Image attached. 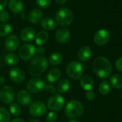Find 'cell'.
I'll use <instances>...</instances> for the list:
<instances>
[{"label":"cell","mask_w":122,"mask_h":122,"mask_svg":"<svg viewBox=\"0 0 122 122\" xmlns=\"http://www.w3.org/2000/svg\"><path fill=\"white\" fill-rule=\"evenodd\" d=\"M45 89L50 94H55V93L57 92V88L52 84L49 83V84H45Z\"/></svg>","instance_id":"obj_35"},{"label":"cell","mask_w":122,"mask_h":122,"mask_svg":"<svg viewBox=\"0 0 122 122\" xmlns=\"http://www.w3.org/2000/svg\"><path fill=\"white\" fill-rule=\"evenodd\" d=\"M83 73V67L78 61H71L66 67V73L73 80H78L81 78Z\"/></svg>","instance_id":"obj_5"},{"label":"cell","mask_w":122,"mask_h":122,"mask_svg":"<svg viewBox=\"0 0 122 122\" xmlns=\"http://www.w3.org/2000/svg\"><path fill=\"white\" fill-rule=\"evenodd\" d=\"M35 36V31L32 27H27L24 28L21 33H20V37L22 41L24 42H30L32 41Z\"/></svg>","instance_id":"obj_18"},{"label":"cell","mask_w":122,"mask_h":122,"mask_svg":"<svg viewBox=\"0 0 122 122\" xmlns=\"http://www.w3.org/2000/svg\"><path fill=\"white\" fill-rule=\"evenodd\" d=\"M57 115L54 111L49 112L46 116V120L47 122H54L57 120Z\"/></svg>","instance_id":"obj_34"},{"label":"cell","mask_w":122,"mask_h":122,"mask_svg":"<svg viewBox=\"0 0 122 122\" xmlns=\"http://www.w3.org/2000/svg\"><path fill=\"white\" fill-rule=\"evenodd\" d=\"M111 85L115 88H122V76L120 74L113 75L110 78Z\"/></svg>","instance_id":"obj_27"},{"label":"cell","mask_w":122,"mask_h":122,"mask_svg":"<svg viewBox=\"0 0 122 122\" xmlns=\"http://www.w3.org/2000/svg\"><path fill=\"white\" fill-rule=\"evenodd\" d=\"M45 83L44 80L35 78L30 80L27 83V90L29 93H39L43 89H45Z\"/></svg>","instance_id":"obj_9"},{"label":"cell","mask_w":122,"mask_h":122,"mask_svg":"<svg viewBox=\"0 0 122 122\" xmlns=\"http://www.w3.org/2000/svg\"><path fill=\"white\" fill-rule=\"evenodd\" d=\"M70 88H71L70 81L67 78H63L57 83V91H58L60 93H66V92L68 91Z\"/></svg>","instance_id":"obj_22"},{"label":"cell","mask_w":122,"mask_h":122,"mask_svg":"<svg viewBox=\"0 0 122 122\" xmlns=\"http://www.w3.org/2000/svg\"><path fill=\"white\" fill-rule=\"evenodd\" d=\"M80 85L83 89L86 91H91L94 86V80L93 77L89 75H84L81 77Z\"/></svg>","instance_id":"obj_17"},{"label":"cell","mask_w":122,"mask_h":122,"mask_svg":"<svg viewBox=\"0 0 122 122\" xmlns=\"http://www.w3.org/2000/svg\"><path fill=\"white\" fill-rule=\"evenodd\" d=\"M115 66H116V68L118 71L122 72V57H120V58H118L116 60V62L115 63Z\"/></svg>","instance_id":"obj_37"},{"label":"cell","mask_w":122,"mask_h":122,"mask_svg":"<svg viewBox=\"0 0 122 122\" xmlns=\"http://www.w3.org/2000/svg\"><path fill=\"white\" fill-rule=\"evenodd\" d=\"M29 122H40L38 119H36V118H32V119H30L29 121Z\"/></svg>","instance_id":"obj_43"},{"label":"cell","mask_w":122,"mask_h":122,"mask_svg":"<svg viewBox=\"0 0 122 122\" xmlns=\"http://www.w3.org/2000/svg\"><path fill=\"white\" fill-rule=\"evenodd\" d=\"M56 1V2L58 4V5H64L66 2V1L67 0H55Z\"/></svg>","instance_id":"obj_41"},{"label":"cell","mask_w":122,"mask_h":122,"mask_svg":"<svg viewBox=\"0 0 122 122\" xmlns=\"http://www.w3.org/2000/svg\"><path fill=\"white\" fill-rule=\"evenodd\" d=\"M17 100L22 106H28L32 102V97L30 93L26 90H20L17 95Z\"/></svg>","instance_id":"obj_15"},{"label":"cell","mask_w":122,"mask_h":122,"mask_svg":"<svg viewBox=\"0 0 122 122\" xmlns=\"http://www.w3.org/2000/svg\"><path fill=\"white\" fill-rule=\"evenodd\" d=\"M48 67V60L43 55H37L32 58L29 66V73L31 76H41Z\"/></svg>","instance_id":"obj_2"},{"label":"cell","mask_w":122,"mask_h":122,"mask_svg":"<svg viewBox=\"0 0 122 122\" xmlns=\"http://www.w3.org/2000/svg\"><path fill=\"white\" fill-rule=\"evenodd\" d=\"M69 122H80V121H78V120H76V119H73V120L70 121Z\"/></svg>","instance_id":"obj_44"},{"label":"cell","mask_w":122,"mask_h":122,"mask_svg":"<svg viewBox=\"0 0 122 122\" xmlns=\"http://www.w3.org/2000/svg\"><path fill=\"white\" fill-rule=\"evenodd\" d=\"M6 63L10 66H15L20 62V57L15 53H8L5 57Z\"/></svg>","instance_id":"obj_25"},{"label":"cell","mask_w":122,"mask_h":122,"mask_svg":"<svg viewBox=\"0 0 122 122\" xmlns=\"http://www.w3.org/2000/svg\"><path fill=\"white\" fill-rule=\"evenodd\" d=\"M11 119L9 111L2 106H0V122H10Z\"/></svg>","instance_id":"obj_28"},{"label":"cell","mask_w":122,"mask_h":122,"mask_svg":"<svg viewBox=\"0 0 122 122\" xmlns=\"http://www.w3.org/2000/svg\"><path fill=\"white\" fill-rule=\"evenodd\" d=\"M86 97L88 101H93L96 98V94L92 91H88L86 94Z\"/></svg>","instance_id":"obj_36"},{"label":"cell","mask_w":122,"mask_h":122,"mask_svg":"<svg viewBox=\"0 0 122 122\" xmlns=\"http://www.w3.org/2000/svg\"><path fill=\"white\" fill-rule=\"evenodd\" d=\"M61 76V71L59 68H52L51 69L47 75V80L49 83H55L56 81H57L60 78Z\"/></svg>","instance_id":"obj_21"},{"label":"cell","mask_w":122,"mask_h":122,"mask_svg":"<svg viewBox=\"0 0 122 122\" xmlns=\"http://www.w3.org/2000/svg\"><path fill=\"white\" fill-rule=\"evenodd\" d=\"M8 5L10 10L16 14L20 13L24 9V5L21 0H10Z\"/></svg>","instance_id":"obj_20"},{"label":"cell","mask_w":122,"mask_h":122,"mask_svg":"<svg viewBox=\"0 0 122 122\" xmlns=\"http://www.w3.org/2000/svg\"><path fill=\"white\" fill-rule=\"evenodd\" d=\"M93 73L100 78L106 79L110 77L112 73V66L110 61L105 57H97L92 63Z\"/></svg>","instance_id":"obj_1"},{"label":"cell","mask_w":122,"mask_h":122,"mask_svg":"<svg viewBox=\"0 0 122 122\" xmlns=\"http://www.w3.org/2000/svg\"><path fill=\"white\" fill-rule=\"evenodd\" d=\"M11 122H25V120H23L22 118H15L13 119Z\"/></svg>","instance_id":"obj_40"},{"label":"cell","mask_w":122,"mask_h":122,"mask_svg":"<svg viewBox=\"0 0 122 122\" xmlns=\"http://www.w3.org/2000/svg\"><path fill=\"white\" fill-rule=\"evenodd\" d=\"M35 2L38 6L45 8L50 5L52 0H35Z\"/></svg>","instance_id":"obj_33"},{"label":"cell","mask_w":122,"mask_h":122,"mask_svg":"<svg viewBox=\"0 0 122 122\" xmlns=\"http://www.w3.org/2000/svg\"><path fill=\"white\" fill-rule=\"evenodd\" d=\"M8 0H0V11H2L7 6Z\"/></svg>","instance_id":"obj_39"},{"label":"cell","mask_w":122,"mask_h":122,"mask_svg":"<svg viewBox=\"0 0 122 122\" xmlns=\"http://www.w3.org/2000/svg\"><path fill=\"white\" fill-rule=\"evenodd\" d=\"M73 19V13L68 7H62L59 9L55 15V20L57 23L63 27H67L71 25Z\"/></svg>","instance_id":"obj_4"},{"label":"cell","mask_w":122,"mask_h":122,"mask_svg":"<svg viewBox=\"0 0 122 122\" xmlns=\"http://www.w3.org/2000/svg\"><path fill=\"white\" fill-rule=\"evenodd\" d=\"M70 38H71V32L68 29L65 27L59 29L55 34L56 41L61 44L68 42Z\"/></svg>","instance_id":"obj_14"},{"label":"cell","mask_w":122,"mask_h":122,"mask_svg":"<svg viewBox=\"0 0 122 122\" xmlns=\"http://www.w3.org/2000/svg\"><path fill=\"white\" fill-rule=\"evenodd\" d=\"M42 27L45 30H53L56 28V22L50 17H45L41 21Z\"/></svg>","instance_id":"obj_24"},{"label":"cell","mask_w":122,"mask_h":122,"mask_svg":"<svg viewBox=\"0 0 122 122\" xmlns=\"http://www.w3.org/2000/svg\"><path fill=\"white\" fill-rule=\"evenodd\" d=\"M65 104V98L60 94H54L47 100V106L52 111H60Z\"/></svg>","instance_id":"obj_6"},{"label":"cell","mask_w":122,"mask_h":122,"mask_svg":"<svg viewBox=\"0 0 122 122\" xmlns=\"http://www.w3.org/2000/svg\"><path fill=\"white\" fill-rule=\"evenodd\" d=\"M48 63H50L52 66H58L62 63L63 60V55L60 52H54L51 54L48 58Z\"/></svg>","instance_id":"obj_23"},{"label":"cell","mask_w":122,"mask_h":122,"mask_svg":"<svg viewBox=\"0 0 122 122\" xmlns=\"http://www.w3.org/2000/svg\"><path fill=\"white\" fill-rule=\"evenodd\" d=\"M12 30V27L10 24L3 23L0 25V37H6L9 35Z\"/></svg>","instance_id":"obj_29"},{"label":"cell","mask_w":122,"mask_h":122,"mask_svg":"<svg viewBox=\"0 0 122 122\" xmlns=\"http://www.w3.org/2000/svg\"><path fill=\"white\" fill-rule=\"evenodd\" d=\"M45 49L44 47L40 46L36 48V53L39 54L40 55H42L43 54H45Z\"/></svg>","instance_id":"obj_38"},{"label":"cell","mask_w":122,"mask_h":122,"mask_svg":"<svg viewBox=\"0 0 122 122\" xmlns=\"http://www.w3.org/2000/svg\"><path fill=\"white\" fill-rule=\"evenodd\" d=\"M29 111L35 117H41L47 113V106L43 102L37 101L30 104Z\"/></svg>","instance_id":"obj_10"},{"label":"cell","mask_w":122,"mask_h":122,"mask_svg":"<svg viewBox=\"0 0 122 122\" xmlns=\"http://www.w3.org/2000/svg\"><path fill=\"white\" fill-rule=\"evenodd\" d=\"M28 18L31 23L37 24L43 19V12L40 9H33L30 12Z\"/></svg>","instance_id":"obj_16"},{"label":"cell","mask_w":122,"mask_h":122,"mask_svg":"<svg viewBox=\"0 0 122 122\" xmlns=\"http://www.w3.org/2000/svg\"><path fill=\"white\" fill-rule=\"evenodd\" d=\"M10 20V14L8 12L5 10H2L0 12V21L3 23H6Z\"/></svg>","instance_id":"obj_32"},{"label":"cell","mask_w":122,"mask_h":122,"mask_svg":"<svg viewBox=\"0 0 122 122\" xmlns=\"http://www.w3.org/2000/svg\"><path fill=\"white\" fill-rule=\"evenodd\" d=\"M36 53V47L34 45L30 43H25L22 45L18 51L19 57L23 60L27 61L34 57Z\"/></svg>","instance_id":"obj_7"},{"label":"cell","mask_w":122,"mask_h":122,"mask_svg":"<svg viewBox=\"0 0 122 122\" xmlns=\"http://www.w3.org/2000/svg\"><path fill=\"white\" fill-rule=\"evenodd\" d=\"M110 40V33L106 30H100L94 35L93 40L96 45L98 46L105 45Z\"/></svg>","instance_id":"obj_11"},{"label":"cell","mask_w":122,"mask_h":122,"mask_svg":"<svg viewBox=\"0 0 122 122\" xmlns=\"http://www.w3.org/2000/svg\"><path fill=\"white\" fill-rule=\"evenodd\" d=\"M48 40V34L46 31L42 30L37 32V34L35 36V43L37 45H42L47 42Z\"/></svg>","instance_id":"obj_26"},{"label":"cell","mask_w":122,"mask_h":122,"mask_svg":"<svg viewBox=\"0 0 122 122\" xmlns=\"http://www.w3.org/2000/svg\"><path fill=\"white\" fill-rule=\"evenodd\" d=\"M64 112L67 117L76 118L83 115L84 113V106L81 102L77 100H71L66 105Z\"/></svg>","instance_id":"obj_3"},{"label":"cell","mask_w":122,"mask_h":122,"mask_svg":"<svg viewBox=\"0 0 122 122\" xmlns=\"http://www.w3.org/2000/svg\"><path fill=\"white\" fill-rule=\"evenodd\" d=\"M92 55V50L89 46L85 45L83 46L78 51V59L82 61V62H86L87 61Z\"/></svg>","instance_id":"obj_19"},{"label":"cell","mask_w":122,"mask_h":122,"mask_svg":"<svg viewBox=\"0 0 122 122\" xmlns=\"http://www.w3.org/2000/svg\"><path fill=\"white\" fill-rule=\"evenodd\" d=\"M15 91L10 86H5L0 90V101L4 103H12L15 99Z\"/></svg>","instance_id":"obj_8"},{"label":"cell","mask_w":122,"mask_h":122,"mask_svg":"<svg viewBox=\"0 0 122 122\" xmlns=\"http://www.w3.org/2000/svg\"><path fill=\"white\" fill-rule=\"evenodd\" d=\"M20 45V40L17 36L12 35L8 36L5 42V48L10 52L15 51Z\"/></svg>","instance_id":"obj_13"},{"label":"cell","mask_w":122,"mask_h":122,"mask_svg":"<svg viewBox=\"0 0 122 122\" xmlns=\"http://www.w3.org/2000/svg\"><path fill=\"white\" fill-rule=\"evenodd\" d=\"M10 113L17 116H20L22 113V108L20 106V104L17 103H12L10 104Z\"/></svg>","instance_id":"obj_31"},{"label":"cell","mask_w":122,"mask_h":122,"mask_svg":"<svg viewBox=\"0 0 122 122\" xmlns=\"http://www.w3.org/2000/svg\"><path fill=\"white\" fill-rule=\"evenodd\" d=\"M10 79L15 83H21L25 78V72L20 68H13L9 73Z\"/></svg>","instance_id":"obj_12"},{"label":"cell","mask_w":122,"mask_h":122,"mask_svg":"<svg viewBox=\"0 0 122 122\" xmlns=\"http://www.w3.org/2000/svg\"><path fill=\"white\" fill-rule=\"evenodd\" d=\"M99 92L102 94V95H107L110 93L111 91V86L110 83L106 81H102L100 85H99V88H98Z\"/></svg>","instance_id":"obj_30"},{"label":"cell","mask_w":122,"mask_h":122,"mask_svg":"<svg viewBox=\"0 0 122 122\" xmlns=\"http://www.w3.org/2000/svg\"><path fill=\"white\" fill-rule=\"evenodd\" d=\"M5 83V79L3 76H0V86L3 85Z\"/></svg>","instance_id":"obj_42"},{"label":"cell","mask_w":122,"mask_h":122,"mask_svg":"<svg viewBox=\"0 0 122 122\" xmlns=\"http://www.w3.org/2000/svg\"><path fill=\"white\" fill-rule=\"evenodd\" d=\"M121 97H122V93H121Z\"/></svg>","instance_id":"obj_45"}]
</instances>
